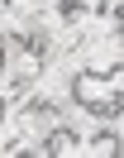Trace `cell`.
<instances>
[{
    "instance_id": "cell-1",
    "label": "cell",
    "mask_w": 124,
    "mask_h": 158,
    "mask_svg": "<svg viewBox=\"0 0 124 158\" xmlns=\"http://www.w3.org/2000/svg\"><path fill=\"white\" fill-rule=\"evenodd\" d=\"M81 144V134H76L72 125H53V129H43V134L34 139V148H24V153H67V148H76Z\"/></svg>"
},
{
    "instance_id": "cell-2",
    "label": "cell",
    "mask_w": 124,
    "mask_h": 158,
    "mask_svg": "<svg viewBox=\"0 0 124 158\" xmlns=\"http://www.w3.org/2000/svg\"><path fill=\"white\" fill-rule=\"evenodd\" d=\"M86 144H91L95 153H105V158H119L124 153V134L114 129V120H95V129H91Z\"/></svg>"
}]
</instances>
